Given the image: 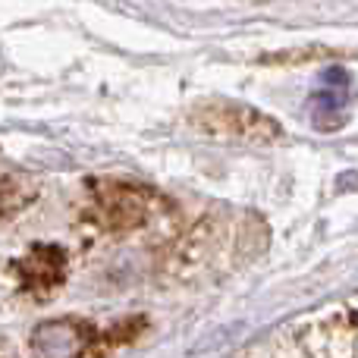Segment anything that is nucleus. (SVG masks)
<instances>
[{"instance_id":"nucleus-1","label":"nucleus","mask_w":358,"mask_h":358,"mask_svg":"<svg viewBox=\"0 0 358 358\" xmlns=\"http://www.w3.org/2000/svg\"><path fill=\"white\" fill-rule=\"evenodd\" d=\"M192 126L210 138H223V142H242V145H267L277 142L283 136L277 120L264 117L261 110L248 104H236V101H204L192 110Z\"/></svg>"},{"instance_id":"nucleus-2","label":"nucleus","mask_w":358,"mask_h":358,"mask_svg":"<svg viewBox=\"0 0 358 358\" xmlns=\"http://www.w3.org/2000/svg\"><path fill=\"white\" fill-rule=\"evenodd\" d=\"M92 217L107 229H132L148 217V195L126 182H98L92 192Z\"/></svg>"},{"instance_id":"nucleus-3","label":"nucleus","mask_w":358,"mask_h":358,"mask_svg":"<svg viewBox=\"0 0 358 358\" xmlns=\"http://www.w3.org/2000/svg\"><path fill=\"white\" fill-rule=\"evenodd\" d=\"M92 343V330L79 321H48L31 334L38 358H79Z\"/></svg>"},{"instance_id":"nucleus-4","label":"nucleus","mask_w":358,"mask_h":358,"mask_svg":"<svg viewBox=\"0 0 358 358\" xmlns=\"http://www.w3.org/2000/svg\"><path fill=\"white\" fill-rule=\"evenodd\" d=\"M63 271H66V258L54 245H38L19 261V277H22L25 289L38 292V296H48L54 286H60Z\"/></svg>"}]
</instances>
